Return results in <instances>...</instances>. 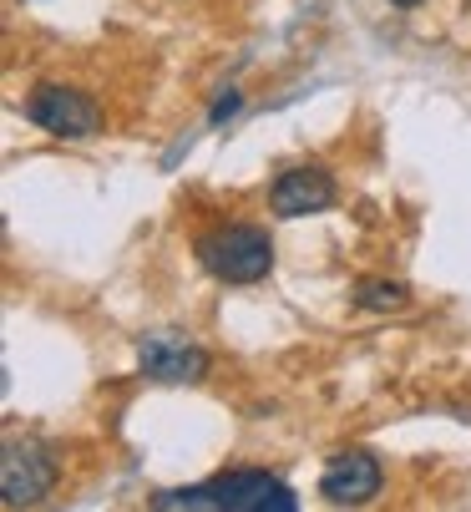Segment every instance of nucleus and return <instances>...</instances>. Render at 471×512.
Instances as JSON below:
<instances>
[{"mask_svg": "<svg viewBox=\"0 0 471 512\" xmlns=\"http://www.w3.org/2000/svg\"><path fill=\"white\" fill-rule=\"evenodd\" d=\"M390 6H421V0H390Z\"/></svg>", "mask_w": 471, "mask_h": 512, "instance_id": "1a4fd4ad", "label": "nucleus"}, {"mask_svg": "<svg viewBox=\"0 0 471 512\" xmlns=\"http://www.w3.org/2000/svg\"><path fill=\"white\" fill-rule=\"evenodd\" d=\"M157 507H218V512H294L299 497L269 477V472H223L203 487H183V492H163V497H152Z\"/></svg>", "mask_w": 471, "mask_h": 512, "instance_id": "f257e3e1", "label": "nucleus"}, {"mask_svg": "<svg viewBox=\"0 0 471 512\" xmlns=\"http://www.w3.org/2000/svg\"><path fill=\"white\" fill-rule=\"evenodd\" d=\"M56 482V462L41 452V447H21L11 442L6 447V467H0V487H6V502L21 507V502H41Z\"/></svg>", "mask_w": 471, "mask_h": 512, "instance_id": "39448f33", "label": "nucleus"}, {"mask_svg": "<svg viewBox=\"0 0 471 512\" xmlns=\"http://www.w3.org/2000/svg\"><path fill=\"white\" fill-rule=\"evenodd\" d=\"M137 360H142V376L152 381H198L208 371V355L178 335H147Z\"/></svg>", "mask_w": 471, "mask_h": 512, "instance_id": "423d86ee", "label": "nucleus"}, {"mask_svg": "<svg viewBox=\"0 0 471 512\" xmlns=\"http://www.w3.org/2000/svg\"><path fill=\"white\" fill-rule=\"evenodd\" d=\"M320 492L340 507H355V502H370L380 492V462L365 457V452H340L330 457L325 477H320Z\"/></svg>", "mask_w": 471, "mask_h": 512, "instance_id": "0eeeda50", "label": "nucleus"}, {"mask_svg": "<svg viewBox=\"0 0 471 512\" xmlns=\"http://www.w3.org/2000/svg\"><path fill=\"white\" fill-rule=\"evenodd\" d=\"M335 203V178L325 168H289L269 188V208L279 218H304V213H325Z\"/></svg>", "mask_w": 471, "mask_h": 512, "instance_id": "20e7f679", "label": "nucleus"}, {"mask_svg": "<svg viewBox=\"0 0 471 512\" xmlns=\"http://www.w3.org/2000/svg\"><path fill=\"white\" fill-rule=\"evenodd\" d=\"M360 305H370V310H401L406 305V289L401 284H385V279H370V284H360Z\"/></svg>", "mask_w": 471, "mask_h": 512, "instance_id": "6e6552de", "label": "nucleus"}, {"mask_svg": "<svg viewBox=\"0 0 471 512\" xmlns=\"http://www.w3.org/2000/svg\"><path fill=\"white\" fill-rule=\"evenodd\" d=\"M198 264L223 284H259L274 269V244L254 224H223L198 239Z\"/></svg>", "mask_w": 471, "mask_h": 512, "instance_id": "f03ea898", "label": "nucleus"}, {"mask_svg": "<svg viewBox=\"0 0 471 512\" xmlns=\"http://www.w3.org/2000/svg\"><path fill=\"white\" fill-rule=\"evenodd\" d=\"M26 117L51 137H97V127H102L97 102L71 87H36L26 97Z\"/></svg>", "mask_w": 471, "mask_h": 512, "instance_id": "7ed1b4c3", "label": "nucleus"}]
</instances>
